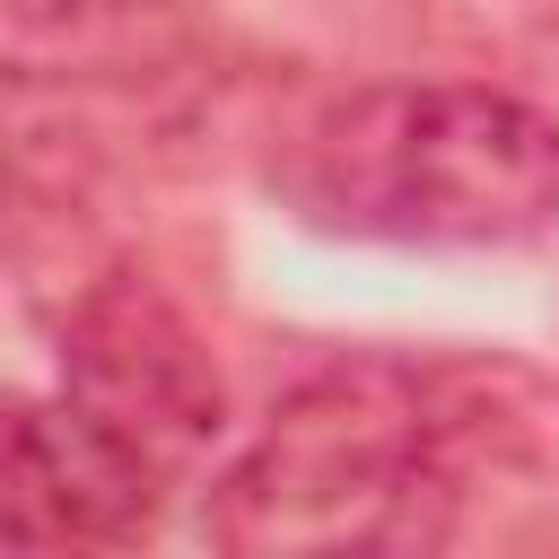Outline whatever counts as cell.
<instances>
[{"label": "cell", "mask_w": 559, "mask_h": 559, "mask_svg": "<svg viewBox=\"0 0 559 559\" xmlns=\"http://www.w3.org/2000/svg\"><path fill=\"white\" fill-rule=\"evenodd\" d=\"M271 192L323 236L507 253L559 218V114L489 79L349 87L288 131Z\"/></svg>", "instance_id": "obj_1"}, {"label": "cell", "mask_w": 559, "mask_h": 559, "mask_svg": "<svg viewBox=\"0 0 559 559\" xmlns=\"http://www.w3.org/2000/svg\"><path fill=\"white\" fill-rule=\"evenodd\" d=\"M463 489L428 367L349 358L271 402L253 445L210 480L201 533L236 559L428 550L454 533Z\"/></svg>", "instance_id": "obj_2"}, {"label": "cell", "mask_w": 559, "mask_h": 559, "mask_svg": "<svg viewBox=\"0 0 559 559\" xmlns=\"http://www.w3.org/2000/svg\"><path fill=\"white\" fill-rule=\"evenodd\" d=\"M61 393L166 480H183L227 428V376H218L210 341L140 271H105L70 297V314H61Z\"/></svg>", "instance_id": "obj_3"}, {"label": "cell", "mask_w": 559, "mask_h": 559, "mask_svg": "<svg viewBox=\"0 0 559 559\" xmlns=\"http://www.w3.org/2000/svg\"><path fill=\"white\" fill-rule=\"evenodd\" d=\"M166 472H148L122 437H105L70 393L17 402L0 393V550H114L140 542L166 507Z\"/></svg>", "instance_id": "obj_4"}, {"label": "cell", "mask_w": 559, "mask_h": 559, "mask_svg": "<svg viewBox=\"0 0 559 559\" xmlns=\"http://www.w3.org/2000/svg\"><path fill=\"white\" fill-rule=\"evenodd\" d=\"M183 44L175 0H0V79H140Z\"/></svg>", "instance_id": "obj_5"}, {"label": "cell", "mask_w": 559, "mask_h": 559, "mask_svg": "<svg viewBox=\"0 0 559 559\" xmlns=\"http://www.w3.org/2000/svg\"><path fill=\"white\" fill-rule=\"evenodd\" d=\"M0 201H9V166H0Z\"/></svg>", "instance_id": "obj_6"}]
</instances>
